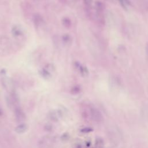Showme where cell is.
Instances as JSON below:
<instances>
[{"instance_id": "cell-9", "label": "cell", "mask_w": 148, "mask_h": 148, "mask_svg": "<svg viewBox=\"0 0 148 148\" xmlns=\"http://www.w3.org/2000/svg\"><path fill=\"white\" fill-rule=\"evenodd\" d=\"M79 70H80V74L83 77H86L88 76V69L86 67V66H79Z\"/></svg>"}, {"instance_id": "cell-10", "label": "cell", "mask_w": 148, "mask_h": 148, "mask_svg": "<svg viewBox=\"0 0 148 148\" xmlns=\"http://www.w3.org/2000/svg\"><path fill=\"white\" fill-rule=\"evenodd\" d=\"M62 41L65 45L71 44L72 42V38L68 34H65L62 36Z\"/></svg>"}, {"instance_id": "cell-1", "label": "cell", "mask_w": 148, "mask_h": 148, "mask_svg": "<svg viewBox=\"0 0 148 148\" xmlns=\"http://www.w3.org/2000/svg\"><path fill=\"white\" fill-rule=\"evenodd\" d=\"M90 114L91 119L94 121L99 123L102 120V114L97 108L94 107H91L90 108Z\"/></svg>"}, {"instance_id": "cell-14", "label": "cell", "mask_w": 148, "mask_h": 148, "mask_svg": "<svg viewBox=\"0 0 148 148\" xmlns=\"http://www.w3.org/2000/svg\"><path fill=\"white\" fill-rule=\"evenodd\" d=\"M40 73H41V75H42V76H43L45 78H49L50 76V73L45 69H43L42 71H41Z\"/></svg>"}, {"instance_id": "cell-3", "label": "cell", "mask_w": 148, "mask_h": 148, "mask_svg": "<svg viewBox=\"0 0 148 148\" xmlns=\"http://www.w3.org/2000/svg\"><path fill=\"white\" fill-rule=\"evenodd\" d=\"M62 116L61 112L58 110H53L48 114L49 119L53 121H58Z\"/></svg>"}, {"instance_id": "cell-7", "label": "cell", "mask_w": 148, "mask_h": 148, "mask_svg": "<svg viewBox=\"0 0 148 148\" xmlns=\"http://www.w3.org/2000/svg\"><path fill=\"white\" fill-rule=\"evenodd\" d=\"M13 35L16 37L20 36L22 35L23 31L21 29V28L19 26H14L13 27L12 30Z\"/></svg>"}, {"instance_id": "cell-5", "label": "cell", "mask_w": 148, "mask_h": 148, "mask_svg": "<svg viewBox=\"0 0 148 148\" xmlns=\"http://www.w3.org/2000/svg\"><path fill=\"white\" fill-rule=\"evenodd\" d=\"M28 129L27 125L25 123H20L15 128V131L18 134H21L26 132Z\"/></svg>"}, {"instance_id": "cell-15", "label": "cell", "mask_w": 148, "mask_h": 148, "mask_svg": "<svg viewBox=\"0 0 148 148\" xmlns=\"http://www.w3.org/2000/svg\"><path fill=\"white\" fill-rule=\"evenodd\" d=\"M145 50H146V53L147 54V56H148V43H146V46H145Z\"/></svg>"}, {"instance_id": "cell-6", "label": "cell", "mask_w": 148, "mask_h": 148, "mask_svg": "<svg viewBox=\"0 0 148 148\" xmlns=\"http://www.w3.org/2000/svg\"><path fill=\"white\" fill-rule=\"evenodd\" d=\"M34 24L36 25V26H38V27L42 26L43 25V24L44 23L42 17L39 14H38L34 15Z\"/></svg>"}, {"instance_id": "cell-12", "label": "cell", "mask_w": 148, "mask_h": 148, "mask_svg": "<svg viewBox=\"0 0 148 148\" xmlns=\"http://www.w3.org/2000/svg\"><path fill=\"white\" fill-rule=\"evenodd\" d=\"M119 1L121 3V6L124 8H127V6L130 4L129 0H119Z\"/></svg>"}, {"instance_id": "cell-8", "label": "cell", "mask_w": 148, "mask_h": 148, "mask_svg": "<svg viewBox=\"0 0 148 148\" xmlns=\"http://www.w3.org/2000/svg\"><path fill=\"white\" fill-rule=\"evenodd\" d=\"M103 140L101 138H97L95 141L94 148H103Z\"/></svg>"}, {"instance_id": "cell-17", "label": "cell", "mask_w": 148, "mask_h": 148, "mask_svg": "<svg viewBox=\"0 0 148 148\" xmlns=\"http://www.w3.org/2000/svg\"><path fill=\"white\" fill-rule=\"evenodd\" d=\"M2 113V110L0 109V116H1Z\"/></svg>"}, {"instance_id": "cell-13", "label": "cell", "mask_w": 148, "mask_h": 148, "mask_svg": "<svg viewBox=\"0 0 148 148\" xmlns=\"http://www.w3.org/2000/svg\"><path fill=\"white\" fill-rule=\"evenodd\" d=\"M83 2H84V6L87 8L90 9L92 7V0H83Z\"/></svg>"}, {"instance_id": "cell-11", "label": "cell", "mask_w": 148, "mask_h": 148, "mask_svg": "<svg viewBox=\"0 0 148 148\" xmlns=\"http://www.w3.org/2000/svg\"><path fill=\"white\" fill-rule=\"evenodd\" d=\"M62 24L66 28H69L71 25V22L68 18H64L62 20Z\"/></svg>"}, {"instance_id": "cell-4", "label": "cell", "mask_w": 148, "mask_h": 148, "mask_svg": "<svg viewBox=\"0 0 148 148\" xmlns=\"http://www.w3.org/2000/svg\"><path fill=\"white\" fill-rule=\"evenodd\" d=\"M51 143H53V140L50 138L45 137L40 140L39 145L40 148H49Z\"/></svg>"}, {"instance_id": "cell-16", "label": "cell", "mask_w": 148, "mask_h": 148, "mask_svg": "<svg viewBox=\"0 0 148 148\" xmlns=\"http://www.w3.org/2000/svg\"><path fill=\"white\" fill-rule=\"evenodd\" d=\"M90 131H91V129L90 128H84V129H83L82 130V131L83 132H89Z\"/></svg>"}, {"instance_id": "cell-2", "label": "cell", "mask_w": 148, "mask_h": 148, "mask_svg": "<svg viewBox=\"0 0 148 148\" xmlns=\"http://www.w3.org/2000/svg\"><path fill=\"white\" fill-rule=\"evenodd\" d=\"M14 114L16 120L19 123H23L26 119L25 113L23 109L19 107V106L14 108Z\"/></svg>"}]
</instances>
